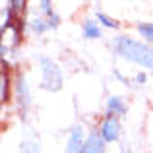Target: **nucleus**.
Masks as SVG:
<instances>
[{
	"label": "nucleus",
	"instance_id": "nucleus-1",
	"mask_svg": "<svg viewBox=\"0 0 153 153\" xmlns=\"http://www.w3.org/2000/svg\"><path fill=\"white\" fill-rule=\"evenodd\" d=\"M111 49L114 52V56L143 68V72L146 70L153 72V45H149V43L122 33V35L112 37Z\"/></svg>",
	"mask_w": 153,
	"mask_h": 153
},
{
	"label": "nucleus",
	"instance_id": "nucleus-2",
	"mask_svg": "<svg viewBox=\"0 0 153 153\" xmlns=\"http://www.w3.org/2000/svg\"><path fill=\"white\" fill-rule=\"evenodd\" d=\"M37 64H39V72H41L39 87L49 91V93H58L64 87V72L60 68V64L45 54L37 58Z\"/></svg>",
	"mask_w": 153,
	"mask_h": 153
},
{
	"label": "nucleus",
	"instance_id": "nucleus-3",
	"mask_svg": "<svg viewBox=\"0 0 153 153\" xmlns=\"http://www.w3.org/2000/svg\"><path fill=\"white\" fill-rule=\"evenodd\" d=\"M14 105L19 118L27 120V114H29V108H31V89H29L25 74L22 70L14 72Z\"/></svg>",
	"mask_w": 153,
	"mask_h": 153
},
{
	"label": "nucleus",
	"instance_id": "nucleus-4",
	"mask_svg": "<svg viewBox=\"0 0 153 153\" xmlns=\"http://www.w3.org/2000/svg\"><path fill=\"white\" fill-rule=\"evenodd\" d=\"M27 12V2L25 0H10V2H4V10H2V35L10 33V29L16 25L19 18Z\"/></svg>",
	"mask_w": 153,
	"mask_h": 153
},
{
	"label": "nucleus",
	"instance_id": "nucleus-5",
	"mask_svg": "<svg viewBox=\"0 0 153 153\" xmlns=\"http://www.w3.org/2000/svg\"><path fill=\"white\" fill-rule=\"evenodd\" d=\"M97 132L105 140L107 146L108 143H116L120 140V136H122V122H120V118H116V116L103 114L101 122H99V126H97Z\"/></svg>",
	"mask_w": 153,
	"mask_h": 153
},
{
	"label": "nucleus",
	"instance_id": "nucleus-6",
	"mask_svg": "<svg viewBox=\"0 0 153 153\" xmlns=\"http://www.w3.org/2000/svg\"><path fill=\"white\" fill-rule=\"evenodd\" d=\"M14 101V74L10 66H2L0 74V103L8 105Z\"/></svg>",
	"mask_w": 153,
	"mask_h": 153
},
{
	"label": "nucleus",
	"instance_id": "nucleus-7",
	"mask_svg": "<svg viewBox=\"0 0 153 153\" xmlns=\"http://www.w3.org/2000/svg\"><path fill=\"white\" fill-rule=\"evenodd\" d=\"M126 112H128V103L122 95H118V93L108 95L107 103H105V114L116 116V118H124Z\"/></svg>",
	"mask_w": 153,
	"mask_h": 153
},
{
	"label": "nucleus",
	"instance_id": "nucleus-8",
	"mask_svg": "<svg viewBox=\"0 0 153 153\" xmlns=\"http://www.w3.org/2000/svg\"><path fill=\"white\" fill-rule=\"evenodd\" d=\"M82 153H107V143H105V140L99 136L97 128H95V130H89L85 134V142H83Z\"/></svg>",
	"mask_w": 153,
	"mask_h": 153
},
{
	"label": "nucleus",
	"instance_id": "nucleus-9",
	"mask_svg": "<svg viewBox=\"0 0 153 153\" xmlns=\"http://www.w3.org/2000/svg\"><path fill=\"white\" fill-rule=\"evenodd\" d=\"M83 142H85V134H83L82 126H74L68 134L66 140V147H64V153H82Z\"/></svg>",
	"mask_w": 153,
	"mask_h": 153
},
{
	"label": "nucleus",
	"instance_id": "nucleus-10",
	"mask_svg": "<svg viewBox=\"0 0 153 153\" xmlns=\"http://www.w3.org/2000/svg\"><path fill=\"white\" fill-rule=\"evenodd\" d=\"M82 37L87 41H95V39L103 37V27L95 22V18H87L82 23Z\"/></svg>",
	"mask_w": 153,
	"mask_h": 153
},
{
	"label": "nucleus",
	"instance_id": "nucleus-11",
	"mask_svg": "<svg viewBox=\"0 0 153 153\" xmlns=\"http://www.w3.org/2000/svg\"><path fill=\"white\" fill-rule=\"evenodd\" d=\"M27 29H29L33 35H39V37H41V35L49 33V31H51V27H49V23H47V18H45V16L37 14V16H33V18H29Z\"/></svg>",
	"mask_w": 153,
	"mask_h": 153
},
{
	"label": "nucleus",
	"instance_id": "nucleus-12",
	"mask_svg": "<svg viewBox=\"0 0 153 153\" xmlns=\"http://www.w3.org/2000/svg\"><path fill=\"white\" fill-rule=\"evenodd\" d=\"M95 22L99 23V25L103 27V29H120V22L118 19H114L112 16H108L107 12H103V10H95Z\"/></svg>",
	"mask_w": 153,
	"mask_h": 153
},
{
	"label": "nucleus",
	"instance_id": "nucleus-13",
	"mask_svg": "<svg viewBox=\"0 0 153 153\" xmlns=\"http://www.w3.org/2000/svg\"><path fill=\"white\" fill-rule=\"evenodd\" d=\"M136 33L142 41L153 45V22H138L136 23Z\"/></svg>",
	"mask_w": 153,
	"mask_h": 153
},
{
	"label": "nucleus",
	"instance_id": "nucleus-14",
	"mask_svg": "<svg viewBox=\"0 0 153 153\" xmlns=\"http://www.w3.org/2000/svg\"><path fill=\"white\" fill-rule=\"evenodd\" d=\"M19 153H43L37 140H23L19 143Z\"/></svg>",
	"mask_w": 153,
	"mask_h": 153
},
{
	"label": "nucleus",
	"instance_id": "nucleus-15",
	"mask_svg": "<svg viewBox=\"0 0 153 153\" xmlns=\"http://www.w3.org/2000/svg\"><path fill=\"white\" fill-rule=\"evenodd\" d=\"M37 12L41 16H45V18H49L51 14H54V8H52V2L51 0H41V2H37Z\"/></svg>",
	"mask_w": 153,
	"mask_h": 153
},
{
	"label": "nucleus",
	"instance_id": "nucleus-16",
	"mask_svg": "<svg viewBox=\"0 0 153 153\" xmlns=\"http://www.w3.org/2000/svg\"><path fill=\"white\" fill-rule=\"evenodd\" d=\"M60 22H62V19H60V16L56 14H51L49 18H47V23H49V27H51V31H54V29H58L60 27Z\"/></svg>",
	"mask_w": 153,
	"mask_h": 153
},
{
	"label": "nucleus",
	"instance_id": "nucleus-17",
	"mask_svg": "<svg viewBox=\"0 0 153 153\" xmlns=\"http://www.w3.org/2000/svg\"><path fill=\"white\" fill-rule=\"evenodd\" d=\"M146 82H147L146 72H138V74H134V78H132V83H136V85H143Z\"/></svg>",
	"mask_w": 153,
	"mask_h": 153
},
{
	"label": "nucleus",
	"instance_id": "nucleus-18",
	"mask_svg": "<svg viewBox=\"0 0 153 153\" xmlns=\"http://www.w3.org/2000/svg\"><path fill=\"white\" fill-rule=\"evenodd\" d=\"M112 76H114V78L118 79L120 83H124V85H130V83H132V79H130V78H126V76H124L122 72H118V70H114V72H112Z\"/></svg>",
	"mask_w": 153,
	"mask_h": 153
}]
</instances>
